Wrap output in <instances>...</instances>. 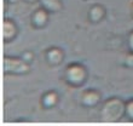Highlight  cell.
Segmentation results:
<instances>
[{"label": "cell", "mask_w": 133, "mask_h": 126, "mask_svg": "<svg viewBox=\"0 0 133 126\" xmlns=\"http://www.w3.org/2000/svg\"><path fill=\"white\" fill-rule=\"evenodd\" d=\"M101 120L105 123H116L126 115V102L119 97H111L103 103L99 112Z\"/></svg>", "instance_id": "cell-1"}, {"label": "cell", "mask_w": 133, "mask_h": 126, "mask_svg": "<svg viewBox=\"0 0 133 126\" xmlns=\"http://www.w3.org/2000/svg\"><path fill=\"white\" fill-rule=\"evenodd\" d=\"M45 58H46V62L49 63L50 66L52 67L59 66L64 60V52L63 50L59 49V47H51V49H49L46 51Z\"/></svg>", "instance_id": "cell-6"}, {"label": "cell", "mask_w": 133, "mask_h": 126, "mask_svg": "<svg viewBox=\"0 0 133 126\" xmlns=\"http://www.w3.org/2000/svg\"><path fill=\"white\" fill-rule=\"evenodd\" d=\"M58 99H59L58 93H57L56 91L51 90V91L46 92V93L42 96L41 103L45 108H52V107H55V105L58 103Z\"/></svg>", "instance_id": "cell-10"}, {"label": "cell", "mask_w": 133, "mask_h": 126, "mask_svg": "<svg viewBox=\"0 0 133 126\" xmlns=\"http://www.w3.org/2000/svg\"><path fill=\"white\" fill-rule=\"evenodd\" d=\"M4 73L11 75H24L30 72V63L25 62L22 57H4Z\"/></svg>", "instance_id": "cell-3"}, {"label": "cell", "mask_w": 133, "mask_h": 126, "mask_svg": "<svg viewBox=\"0 0 133 126\" xmlns=\"http://www.w3.org/2000/svg\"><path fill=\"white\" fill-rule=\"evenodd\" d=\"M125 66L133 68V52H130V55L125 57Z\"/></svg>", "instance_id": "cell-13"}, {"label": "cell", "mask_w": 133, "mask_h": 126, "mask_svg": "<svg viewBox=\"0 0 133 126\" xmlns=\"http://www.w3.org/2000/svg\"><path fill=\"white\" fill-rule=\"evenodd\" d=\"M18 34L17 24L15 23L12 20H4L3 22V40L5 42L12 41Z\"/></svg>", "instance_id": "cell-5"}, {"label": "cell", "mask_w": 133, "mask_h": 126, "mask_svg": "<svg viewBox=\"0 0 133 126\" xmlns=\"http://www.w3.org/2000/svg\"><path fill=\"white\" fill-rule=\"evenodd\" d=\"M49 11H46L42 7L35 10V12L32 15V24L35 28H44L49 22Z\"/></svg>", "instance_id": "cell-7"}, {"label": "cell", "mask_w": 133, "mask_h": 126, "mask_svg": "<svg viewBox=\"0 0 133 126\" xmlns=\"http://www.w3.org/2000/svg\"><path fill=\"white\" fill-rule=\"evenodd\" d=\"M41 4V7L46 11L51 12H59L63 9V3L62 0H39Z\"/></svg>", "instance_id": "cell-9"}, {"label": "cell", "mask_w": 133, "mask_h": 126, "mask_svg": "<svg viewBox=\"0 0 133 126\" xmlns=\"http://www.w3.org/2000/svg\"><path fill=\"white\" fill-rule=\"evenodd\" d=\"M9 1H10V3H18L19 0H9Z\"/></svg>", "instance_id": "cell-15"}, {"label": "cell", "mask_w": 133, "mask_h": 126, "mask_svg": "<svg viewBox=\"0 0 133 126\" xmlns=\"http://www.w3.org/2000/svg\"><path fill=\"white\" fill-rule=\"evenodd\" d=\"M87 69L80 63H73L66 67L64 72V80L68 85L79 87L81 85L85 84L87 80Z\"/></svg>", "instance_id": "cell-2"}, {"label": "cell", "mask_w": 133, "mask_h": 126, "mask_svg": "<svg viewBox=\"0 0 133 126\" xmlns=\"http://www.w3.org/2000/svg\"><path fill=\"white\" fill-rule=\"evenodd\" d=\"M22 58L28 63H32L34 61V53L32 51H25V52L22 53Z\"/></svg>", "instance_id": "cell-12"}, {"label": "cell", "mask_w": 133, "mask_h": 126, "mask_svg": "<svg viewBox=\"0 0 133 126\" xmlns=\"http://www.w3.org/2000/svg\"><path fill=\"white\" fill-rule=\"evenodd\" d=\"M126 116L133 121V98L126 102Z\"/></svg>", "instance_id": "cell-11"}, {"label": "cell", "mask_w": 133, "mask_h": 126, "mask_svg": "<svg viewBox=\"0 0 133 126\" xmlns=\"http://www.w3.org/2000/svg\"><path fill=\"white\" fill-rule=\"evenodd\" d=\"M102 95L97 90H87L81 95V104L86 108H92L99 104Z\"/></svg>", "instance_id": "cell-4"}, {"label": "cell", "mask_w": 133, "mask_h": 126, "mask_svg": "<svg viewBox=\"0 0 133 126\" xmlns=\"http://www.w3.org/2000/svg\"><path fill=\"white\" fill-rule=\"evenodd\" d=\"M105 14H107V11H105L104 6L96 4V5L90 7V10H88V18L93 23H98V22L104 20Z\"/></svg>", "instance_id": "cell-8"}, {"label": "cell", "mask_w": 133, "mask_h": 126, "mask_svg": "<svg viewBox=\"0 0 133 126\" xmlns=\"http://www.w3.org/2000/svg\"><path fill=\"white\" fill-rule=\"evenodd\" d=\"M28 3H35V1H39V0H27Z\"/></svg>", "instance_id": "cell-16"}, {"label": "cell", "mask_w": 133, "mask_h": 126, "mask_svg": "<svg viewBox=\"0 0 133 126\" xmlns=\"http://www.w3.org/2000/svg\"><path fill=\"white\" fill-rule=\"evenodd\" d=\"M127 45H128V49H130L131 52H133V30L128 34V38H127Z\"/></svg>", "instance_id": "cell-14"}]
</instances>
